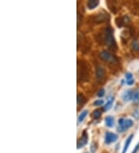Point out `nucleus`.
Here are the masks:
<instances>
[{
	"label": "nucleus",
	"instance_id": "nucleus-4",
	"mask_svg": "<svg viewBox=\"0 0 139 153\" xmlns=\"http://www.w3.org/2000/svg\"><path fill=\"white\" fill-rule=\"evenodd\" d=\"M117 140V135L114 133L110 132V131H108V132L105 134V138H104V142H105L106 144H109L113 143V142H115Z\"/></svg>",
	"mask_w": 139,
	"mask_h": 153
},
{
	"label": "nucleus",
	"instance_id": "nucleus-22",
	"mask_svg": "<svg viewBox=\"0 0 139 153\" xmlns=\"http://www.w3.org/2000/svg\"><path fill=\"white\" fill-rule=\"evenodd\" d=\"M138 150H139V142L137 144V146H135V148L134 149V150H133V152H132V153H137L138 152Z\"/></svg>",
	"mask_w": 139,
	"mask_h": 153
},
{
	"label": "nucleus",
	"instance_id": "nucleus-11",
	"mask_svg": "<svg viewBox=\"0 0 139 153\" xmlns=\"http://www.w3.org/2000/svg\"><path fill=\"white\" fill-rule=\"evenodd\" d=\"M119 20H120V22H119V24H117V26H124V25H127L128 23H129V18H128V16H124L122 17V18H120V19H118Z\"/></svg>",
	"mask_w": 139,
	"mask_h": 153
},
{
	"label": "nucleus",
	"instance_id": "nucleus-21",
	"mask_svg": "<svg viewBox=\"0 0 139 153\" xmlns=\"http://www.w3.org/2000/svg\"><path fill=\"white\" fill-rule=\"evenodd\" d=\"M104 95V90L100 89V91H99L98 93H97V96H98L99 97H103Z\"/></svg>",
	"mask_w": 139,
	"mask_h": 153
},
{
	"label": "nucleus",
	"instance_id": "nucleus-6",
	"mask_svg": "<svg viewBox=\"0 0 139 153\" xmlns=\"http://www.w3.org/2000/svg\"><path fill=\"white\" fill-rule=\"evenodd\" d=\"M134 93H135V91H132V90H128V91H126L123 94V100L124 101H129L133 100Z\"/></svg>",
	"mask_w": 139,
	"mask_h": 153
},
{
	"label": "nucleus",
	"instance_id": "nucleus-13",
	"mask_svg": "<svg viewBox=\"0 0 139 153\" xmlns=\"http://www.w3.org/2000/svg\"><path fill=\"white\" fill-rule=\"evenodd\" d=\"M113 103H114V97H110V98L108 99V101H107L106 105L104 106V110L105 111L109 110V109L111 108V106H112V105H113Z\"/></svg>",
	"mask_w": 139,
	"mask_h": 153
},
{
	"label": "nucleus",
	"instance_id": "nucleus-17",
	"mask_svg": "<svg viewBox=\"0 0 139 153\" xmlns=\"http://www.w3.org/2000/svg\"><path fill=\"white\" fill-rule=\"evenodd\" d=\"M132 101H133L134 102H138L139 101V91H135L133 100H132Z\"/></svg>",
	"mask_w": 139,
	"mask_h": 153
},
{
	"label": "nucleus",
	"instance_id": "nucleus-5",
	"mask_svg": "<svg viewBox=\"0 0 139 153\" xmlns=\"http://www.w3.org/2000/svg\"><path fill=\"white\" fill-rule=\"evenodd\" d=\"M87 142H88V135H87L86 131H83L81 138H80V140L77 142V149L83 148V146L87 145Z\"/></svg>",
	"mask_w": 139,
	"mask_h": 153
},
{
	"label": "nucleus",
	"instance_id": "nucleus-3",
	"mask_svg": "<svg viewBox=\"0 0 139 153\" xmlns=\"http://www.w3.org/2000/svg\"><path fill=\"white\" fill-rule=\"evenodd\" d=\"M100 56L104 61L109 62V63H114L116 61V58L114 57V56H113L111 53L107 51H102L100 53Z\"/></svg>",
	"mask_w": 139,
	"mask_h": 153
},
{
	"label": "nucleus",
	"instance_id": "nucleus-20",
	"mask_svg": "<svg viewBox=\"0 0 139 153\" xmlns=\"http://www.w3.org/2000/svg\"><path fill=\"white\" fill-rule=\"evenodd\" d=\"M105 19V17H104V15H102V14H99L97 16V22H101L102 20H104Z\"/></svg>",
	"mask_w": 139,
	"mask_h": 153
},
{
	"label": "nucleus",
	"instance_id": "nucleus-1",
	"mask_svg": "<svg viewBox=\"0 0 139 153\" xmlns=\"http://www.w3.org/2000/svg\"><path fill=\"white\" fill-rule=\"evenodd\" d=\"M104 41L106 45L111 50H114L116 48V42H115L114 37L113 30L111 27H108L104 32Z\"/></svg>",
	"mask_w": 139,
	"mask_h": 153
},
{
	"label": "nucleus",
	"instance_id": "nucleus-19",
	"mask_svg": "<svg viewBox=\"0 0 139 153\" xmlns=\"http://www.w3.org/2000/svg\"><path fill=\"white\" fill-rule=\"evenodd\" d=\"M104 104V101L103 100H97L96 101H94V105H95V106H100V105H102Z\"/></svg>",
	"mask_w": 139,
	"mask_h": 153
},
{
	"label": "nucleus",
	"instance_id": "nucleus-10",
	"mask_svg": "<svg viewBox=\"0 0 139 153\" xmlns=\"http://www.w3.org/2000/svg\"><path fill=\"white\" fill-rule=\"evenodd\" d=\"M105 124L109 128H112L114 126V118L111 116H108L106 117L105 118Z\"/></svg>",
	"mask_w": 139,
	"mask_h": 153
},
{
	"label": "nucleus",
	"instance_id": "nucleus-9",
	"mask_svg": "<svg viewBox=\"0 0 139 153\" xmlns=\"http://www.w3.org/2000/svg\"><path fill=\"white\" fill-rule=\"evenodd\" d=\"M133 137H134V134H130L129 136H128V138H127L126 142H125V143H124V149H123L122 153H126L127 150H128V147H129L130 146V144L132 143Z\"/></svg>",
	"mask_w": 139,
	"mask_h": 153
},
{
	"label": "nucleus",
	"instance_id": "nucleus-2",
	"mask_svg": "<svg viewBox=\"0 0 139 153\" xmlns=\"http://www.w3.org/2000/svg\"><path fill=\"white\" fill-rule=\"evenodd\" d=\"M118 130L119 132H123V131H126L128 128L132 127V125H134V121L132 119H124V118H120L118 121Z\"/></svg>",
	"mask_w": 139,
	"mask_h": 153
},
{
	"label": "nucleus",
	"instance_id": "nucleus-18",
	"mask_svg": "<svg viewBox=\"0 0 139 153\" xmlns=\"http://www.w3.org/2000/svg\"><path fill=\"white\" fill-rule=\"evenodd\" d=\"M133 116L135 117V118L137 120L139 119V105L136 108V109L135 110L133 113Z\"/></svg>",
	"mask_w": 139,
	"mask_h": 153
},
{
	"label": "nucleus",
	"instance_id": "nucleus-8",
	"mask_svg": "<svg viewBox=\"0 0 139 153\" xmlns=\"http://www.w3.org/2000/svg\"><path fill=\"white\" fill-rule=\"evenodd\" d=\"M104 74H105V71H104V69L103 67H100V66L97 67L96 76L97 80H101L104 77Z\"/></svg>",
	"mask_w": 139,
	"mask_h": 153
},
{
	"label": "nucleus",
	"instance_id": "nucleus-16",
	"mask_svg": "<svg viewBox=\"0 0 139 153\" xmlns=\"http://www.w3.org/2000/svg\"><path fill=\"white\" fill-rule=\"evenodd\" d=\"M100 115H101V111H100V110H99V109L95 110L94 111V113H93V117H94L95 119H97V118H100Z\"/></svg>",
	"mask_w": 139,
	"mask_h": 153
},
{
	"label": "nucleus",
	"instance_id": "nucleus-12",
	"mask_svg": "<svg viewBox=\"0 0 139 153\" xmlns=\"http://www.w3.org/2000/svg\"><path fill=\"white\" fill-rule=\"evenodd\" d=\"M125 77H126L127 80V84L128 85H132L135 82V80L133 79V75L131 73H127L126 75H125Z\"/></svg>",
	"mask_w": 139,
	"mask_h": 153
},
{
	"label": "nucleus",
	"instance_id": "nucleus-14",
	"mask_svg": "<svg viewBox=\"0 0 139 153\" xmlns=\"http://www.w3.org/2000/svg\"><path fill=\"white\" fill-rule=\"evenodd\" d=\"M87 114H88V111L85 110L83 111H82L81 113H80V115H79V117H78V121H79V122H82V121L84 120V118L87 117Z\"/></svg>",
	"mask_w": 139,
	"mask_h": 153
},
{
	"label": "nucleus",
	"instance_id": "nucleus-15",
	"mask_svg": "<svg viewBox=\"0 0 139 153\" xmlns=\"http://www.w3.org/2000/svg\"><path fill=\"white\" fill-rule=\"evenodd\" d=\"M84 102H85V99H84L83 96L81 95V94H78L77 95V105H83Z\"/></svg>",
	"mask_w": 139,
	"mask_h": 153
},
{
	"label": "nucleus",
	"instance_id": "nucleus-7",
	"mask_svg": "<svg viewBox=\"0 0 139 153\" xmlns=\"http://www.w3.org/2000/svg\"><path fill=\"white\" fill-rule=\"evenodd\" d=\"M100 4V0H87V8L90 10L96 9Z\"/></svg>",
	"mask_w": 139,
	"mask_h": 153
}]
</instances>
